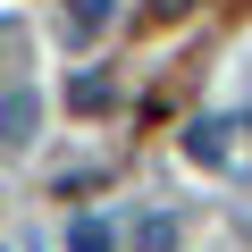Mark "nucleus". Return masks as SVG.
Here are the masks:
<instances>
[{
	"mask_svg": "<svg viewBox=\"0 0 252 252\" xmlns=\"http://www.w3.org/2000/svg\"><path fill=\"white\" fill-rule=\"evenodd\" d=\"M34 126H42V101H34L26 84H9V93H0V143L26 152V143H34Z\"/></svg>",
	"mask_w": 252,
	"mask_h": 252,
	"instance_id": "obj_3",
	"label": "nucleus"
},
{
	"mask_svg": "<svg viewBox=\"0 0 252 252\" xmlns=\"http://www.w3.org/2000/svg\"><path fill=\"white\" fill-rule=\"evenodd\" d=\"M118 244H126V252H177V244H185V219H177L168 202H143L135 219H126Z\"/></svg>",
	"mask_w": 252,
	"mask_h": 252,
	"instance_id": "obj_2",
	"label": "nucleus"
},
{
	"mask_svg": "<svg viewBox=\"0 0 252 252\" xmlns=\"http://www.w3.org/2000/svg\"><path fill=\"white\" fill-rule=\"evenodd\" d=\"M67 252H118V227H109L101 210H76V219H67Z\"/></svg>",
	"mask_w": 252,
	"mask_h": 252,
	"instance_id": "obj_6",
	"label": "nucleus"
},
{
	"mask_svg": "<svg viewBox=\"0 0 252 252\" xmlns=\"http://www.w3.org/2000/svg\"><path fill=\"white\" fill-rule=\"evenodd\" d=\"M185 160L210 177H252V109H219L185 126Z\"/></svg>",
	"mask_w": 252,
	"mask_h": 252,
	"instance_id": "obj_1",
	"label": "nucleus"
},
{
	"mask_svg": "<svg viewBox=\"0 0 252 252\" xmlns=\"http://www.w3.org/2000/svg\"><path fill=\"white\" fill-rule=\"evenodd\" d=\"M193 9V0H152V17H185Z\"/></svg>",
	"mask_w": 252,
	"mask_h": 252,
	"instance_id": "obj_7",
	"label": "nucleus"
},
{
	"mask_svg": "<svg viewBox=\"0 0 252 252\" xmlns=\"http://www.w3.org/2000/svg\"><path fill=\"white\" fill-rule=\"evenodd\" d=\"M109 101H118V84H109V76H101V67H84V76H76V84H67V109H76V118H101V109H109Z\"/></svg>",
	"mask_w": 252,
	"mask_h": 252,
	"instance_id": "obj_5",
	"label": "nucleus"
},
{
	"mask_svg": "<svg viewBox=\"0 0 252 252\" xmlns=\"http://www.w3.org/2000/svg\"><path fill=\"white\" fill-rule=\"evenodd\" d=\"M109 17H118V0H67V42L93 51V42L109 34Z\"/></svg>",
	"mask_w": 252,
	"mask_h": 252,
	"instance_id": "obj_4",
	"label": "nucleus"
}]
</instances>
